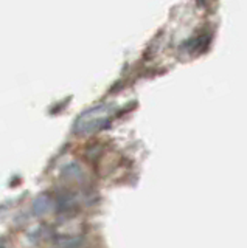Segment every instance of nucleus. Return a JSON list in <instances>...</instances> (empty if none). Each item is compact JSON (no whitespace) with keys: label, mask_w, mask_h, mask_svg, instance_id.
<instances>
[{"label":"nucleus","mask_w":247,"mask_h":248,"mask_svg":"<svg viewBox=\"0 0 247 248\" xmlns=\"http://www.w3.org/2000/svg\"><path fill=\"white\" fill-rule=\"evenodd\" d=\"M53 208H55V202H53V199L49 194H41V196H37L33 202V213L36 216L47 214Z\"/></svg>","instance_id":"nucleus-2"},{"label":"nucleus","mask_w":247,"mask_h":248,"mask_svg":"<svg viewBox=\"0 0 247 248\" xmlns=\"http://www.w3.org/2000/svg\"><path fill=\"white\" fill-rule=\"evenodd\" d=\"M64 175L70 177L72 180H81V178L84 177V170H82V168L78 165V163H70L68 166H66Z\"/></svg>","instance_id":"nucleus-4"},{"label":"nucleus","mask_w":247,"mask_h":248,"mask_svg":"<svg viewBox=\"0 0 247 248\" xmlns=\"http://www.w3.org/2000/svg\"><path fill=\"white\" fill-rule=\"evenodd\" d=\"M82 244V237L81 236H58L53 240V247L55 248H80Z\"/></svg>","instance_id":"nucleus-3"},{"label":"nucleus","mask_w":247,"mask_h":248,"mask_svg":"<svg viewBox=\"0 0 247 248\" xmlns=\"http://www.w3.org/2000/svg\"><path fill=\"white\" fill-rule=\"evenodd\" d=\"M112 107H114L112 104L103 103V104H98L95 107L87 108L86 112H82L78 116L73 130L76 134H90V132H97L98 129L106 126V123L109 121L107 113L111 112Z\"/></svg>","instance_id":"nucleus-1"}]
</instances>
